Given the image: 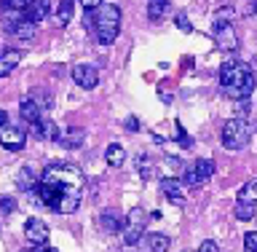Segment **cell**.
Listing matches in <instances>:
<instances>
[{
  "label": "cell",
  "mask_w": 257,
  "mask_h": 252,
  "mask_svg": "<svg viewBox=\"0 0 257 252\" xmlns=\"http://www.w3.org/2000/svg\"><path fill=\"white\" fill-rule=\"evenodd\" d=\"M220 83L233 100H249V94L254 92V72L246 62L228 59L220 67Z\"/></svg>",
  "instance_id": "1"
},
{
  "label": "cell",
  "mask_w": 257,
  "mask_h": 252,
  "mask_svg": "<svg viewBox=\"0 0 257 252\" xmlns=\"http://www.w3.org/2000/svg\"><path fill=\"white\" fill-rule=\"evenodd\" d=\"M91 22H94V35L102 46L115 43V38L120 32V8L115 3H102L91 14Z\"/></svg>",
  "instance_id": "2"
},
{
  "label": "cell",
  "mask_w": 257,
  "mask_h": 252,
  "mask_svg": "<svg viewBox=\"0 0 257 252\" xmlns=\"http://www.w3.org/2000/svg\"><path fill=\"white\" fill-rule=\"evenodd\" d=\"M43 180H51L56 185H64V188H80L83 175H80V169L72 166V164H48L46 172H43Z\"/></svg>",
  "instance_id": "3"
},
{
  "label": "cell",
  "mask_w": 257,
  "mask_h": 252,
  "mask_svg": "<svg viewBox=\"0 0 257 252\" xmlns=\"http://www.w3.org/2000/svg\"><path fill=\"white\" fill-rule=\"evenodd\" d=\"M249 142V126L244 118H230L222 126V148L228 150H241Z\"/></svg>",
  "instance_id": "4"
},
{
  "label": "cell",
  "mask_w": 257,
  "mask_h": 252,
  "mask_svg": "<svg viewBox=\"0 0 257 252\" xmlns=\"http://www.w3.org/2000/svg\"><path fill=\"white\" fill-rule=\"evenodd\" d=\"M145 225H148V212L142 207H134L128 209V217H126V225H123V241L126 247H134L145 239Z\"/></svg>",
  "instance_id": "5"
},
{
  "label": "cell",
  "mask_w": 257,
  "mask_h": 252,
  "mask_svg": "<svg viewBox=\"0 0 257 252\" xmlns=\"http://www.w3.org/2000/svg\"><path fill=\"white\" fill-rule=\"evenodd\" d=\"M212 35H214V43H217L220 51H236V48H238V38H236V27H233V22L214 19Z\"/></svg>",
  "instance_id": "6"
},
{
  "label": "cell",
  "mask_w": 257,
  "mask_h": 252,
  "mask_svg": "<svg viewBox=\"0 0 257 252\" xmlns=\"http://www.w3.org/2000/svg\"><path fill=\"white\" fill-rule=\"evenodd\" d=\"M48 236H51V231H48V225H46L43 220H38V217H30V220L24 223V239H27L30 244L46 247Z\"/></svg>",
  "instance_id": "7"
},
{
  "label": "cell",
  "mask_w": 257,
  "mask_h": 252,
  "mask_svg": "<svg viewBox=\"0 0 257 252\" xmlns=\"http://www.w3.org/2000/svg\"><path fill=\"white\" fill-rule=\"evenodd\" d=\"M24 142H27V134H24L19 126H11V124L0 126V145H3L6 150H22Z\"/></svg>",
  "instance_id": "8"
},
{
  "label": "cell",
  "mask_w": 257,
  "mask_h": 252,
  "mask_svg": "<svg viewBox=\"0 0 257 252\" xmlns=\"http://www.w3.org/2000/svg\"><path fill=\"white\" fill-rule=\"evenodd\" d=\"M161 191H164V196L172 201V204L182 207L185 201H188V193H185V183L177 180V177H164L161 180Z\"/></svg>",
  "instance_id": "9"
},
{
  "label": "cell",
  "mask_w": 257,
  "mask_h": 252,
  "mask_svg": "<svg viewBox=\"0 0 257 252\" xmlns=\"http://www.w3.org/2000/svg\"><path fill=\"white\" fill-rule=\"evenodd\" d=\"M72 80L86 89V92H91V89H96V83H99V72H96V67H91V64H75L72 67Z\"/></svg>",
  "instance_id": "10"
},
{
  "label": "cell",
  "mask_w": 257,
  "mask_h": 252,
  "mask_svg": "<svg viewBox=\"0 0 257 252\" xmlns=\"http://www.w3.org/2000/svg\"><path fill=\"white\" fill-rule=\"evenodd\" d=\"M19 116L27 121V124H40V121H43V108H40V105L32 100V97H24V100H19Z\"/></svg>",
  "instance_id": "11"
},
{
  "label": "cell",
  "mask_w": 257,
  "mask_h": 252,
  "mask_svg": "<svg viewBox=\"0 0 257 252\" xmlns=\"http://www.w3.org/2000/svg\"><path fill=\"white\" fill-rule=\"evenodd\" d=\"M78 207H80V188H70V191H64L59 196V201H56L54 209L59 215H72Z\"/></svg>",
  "instance_id": "12"
},
{
  "label": "cell",
  "mask_w": 257,
  "mask_h": 252,
  "mask_svg": "<svg viewBox=\"0 0 257 252\" xmlns=\"http://www.w3.org/2000/svg\"><path fill=\"white\" fill-rule=\"evenodd\" d=\"M19 62H22V51H19V48H0V78L11 75Z\"/></svg>",
  "instance_id": "13"
},
{
  "label": "cell",
  "mask_w": 257,
  "mask_h": 252,
  "mask_svg": "<svg viewBox=\"0 0 257 252\" xmlns=\"http://www.w3.org/2000/svg\"><path fill=\"white\" fill-rule=\"evenodd\" d=\"M123 225H126V220L120 217V212H115V209H104L99 215V228L104 233H118V231H123Z\"/></svg>",
  "instance_id": "14"
},
{
  "label": "cell",
  "mask_w": 257,
  "mask_h": 252,
  "mask_svg": "<svg viewBox=\"0 0 257 252\" xmlns=\"http://www.w3.org/2000/svg\"><path fill=\"white\" fill-rule=\"evenodd\" d=\"M140 244H142V252H166L172 247V239L166 233H145Z\"/></svg>",
  "instance_id": "15"
},
{
  "label": "cell",
  "mask_w": 257,
  "mask_h": 252,
  "mask_svg": "<svg viewBox=\"0 0 257 252\" xmlns=\"http://www.w3.org/2000/svg\"><path fill=\"white\" fill-rule=\"evenodd\" d=\"M35 137L38 140H46V142H59L62 132H59V126H56L54 121L43 118L40 124H35Z\"/></svg>",
  "instance_id": "16"
},
{
  "label": "cell",
  "mask_w": 257,
  "mask_h": 252,
  "mask_svg": "<svg viewBox=\"0 0 257 252\" xmlns=\"http://www.w3.org/2000/svg\"><path fill=\"white\" fill-rule=\"evenodd\" d=\"M83 142H86V132H83V129H67V132H62V137H59V145H62V148H67V150L83 148Z\"/></svg>",
  "instance_id": "17"
},
{
  "label": "cell",
  "mask_w": 257,
  "mask_h": 252,
  "mask_svg": "<svg viewBox=\"0 0 257 252\" xmlns=\"http://www.w3.org/2000/svg\"><path fill=\"white\" fill-rule=\"evenodd\" d=\"M48 14H51V3H48V0H35V3H32V8H30L24 16H27L32 24H40Z\"/></svg>",
  "instance_id": "18"
},
{
  "label": "cell",
  "mask_w": 257,
  "mask_h": 252,
  "mask_svg": "<svg viewBox=\"0 0 257 252\" xmlns=\"http://www.w3.org/2000/svg\"><path fill=\"white\" fill-rule=\"evenodd\" d=\"M104 161H107L110 166H123V161H126V150L120 148L118 142H112V145H107V150H104Z\"/></svg>",
  "instance_id": "19"
},
{
  "label": "cell",
  "mask_w": 257,
  "mask_h": 252,
  "mask_svg": "<svg viewBox=\"0 0 257 252\" xmlns=\"http://www.w3.org/2000/svg\"><path fill=\"white\" fill-rule=\"evenodd\" d=\"M72 11H75L72 0H59V3H56V11H54V19H56V24H70V19H72Z\"/></svg>",
  "instance_id": "20"
},
{
  "label": "cell",
  "mask_w": 257,
  "mask_h": 252,
  "mask_svg": "<svg viewBox=\"0 0 257 252\" xmlns=\"http://www.w3.org/2000/svg\"><path fill=\"white\" fill-rule=\"evenodd\" d=\"M238 201H244V204H257V177H252V180H246L241 185Z\"/></svg>",
  "instance_id": "21"
},
{
  "label": "cell",
  "mask_w": 257,
  "mask_h": 252,
  "mask_svg": "<svg viewBox=\"0 0 257 252\" xmlns=\"http://www.w3.org/2000/svg\"><path fill=\"white\" fill-rule=\"evenodd\" d=\"M38 177H35V172H32L30 166H24L22 172H19V177H16V185H19L22 191H35L38 188Z\"/></svg>",
  "instance_id": "22"
},
{
  "label": "cell",
  "mask_w": 257,
  "mask_h": 252,
  "mask_svg": "<svg viewBox=\"0 0 257 252\" xmlns=\"http://www.w3.org/2000/svg\"><path fill=\"white\" fill-rule=\"evenodd\" d=\"M169 14V0H148V16L153 22H161Z\"/></svg>",
  "instance_id": "23"
},
{
  "label": "cell",
  "mask_w": 257,
  "mask_h": 252,
  "mask_svg": "<svg viewBox=\"0 0 257 252\" xmlns=\"http://www.w3.org/2000/svg\"><path fill=\"white\" fill-rule=\"evenodd\" d=\"M193 169H196V175L206 183L209 177L214 175V161L212 158H198V161H193Z\"/></svg>",
  "instance_id": "24"
},
{
  "label": "cell",
  "mask_w": 257,
  "mask_h": 252,
  "mask_svg": "<svg viewBox=\"0 0 257 252\" xmlns=\"http://www.w3.org/2000/svg\"><path fill=\"white\" fill-rule=\"evenodd\" d=\"M233 212H236V220H252L254 217V204H244V201H236V209H233Z\"/></svg>",
  "instance_id": "25"
},
{
  "label": "cell",
  "mask_w": 257,
  "mask_h": 252,
  "mask_svg": "<svg viewBox=\"0 0 257 252\" xmlns=\"http://www.w3.org/2000/svg\"><path fill=\"white\" fill-rule=\"evenodd\" d=\"M137 166H140V175H142V180H150L153 175H156V164L153 161H148V156H140V161H137Z\"/></svg>",
  "instance_id": "26"
},
{
  "label": "cell",
  "mask_w": 257,
  "mask_h": 252,
  "mask_svg": "<svg viewBox=\"0 0 257 252\" xmlns=\"http://www.w3.org/2000/svg\"><path fill=\"white\" fill-rule=\"evenodd\" d=\"M35 24H32L30 19H24L22 24H19V27H16V35H19L22 40H30V38H35Z\"/></svg>",
  "instance_id": "27"
},
{
  "label": "cell",
  "mask_w": 257,
  "mask_h": 252,
  "mask_svg": "<svg viewBox=\"0 0 257 252\" xmlns=\"http://www.w3.org/2000/svg\"><path fill=\"white\" fill-rule=\"evenodd\" d=\"M182 183H185V188H196V185H201L204 180H201V177L196 175V169H193V166H188V169L182 172Z\"/></svg>",
  "instance_id": "28"
},
{
  "label": "cell",
  "mask_w": 257,
  "mask_h": 252,
  "mask_svg": "<svg viewBox=\"0 0 257 252\" xmlns=\"http://www.w3.org/2000/svg\"><path fill=\"white\" fill-rule=\"evenodd\" d=\"M30 97L40 105V108H43V113H46V110H51V105H54V97H51V94H40V89H35V92H32Z\"/></svg>",
  "instance_id": "29"
},
{
  "label": "cell",
  "mask_w": 257,
  "mask_h": 252,
  "mask_svg": "<svg viewBox=\"0 0 257 252\" xmlns=\"http://www.w3.org/2000/svg\"><path fill=\"white\" fill-rule=\"evenodd\" d=\"M32 3H35V0H8V6L16 8V11H22V14H27L32 8Z\"/></svg>",
  "instance_id": "30"
},
{
  "label": "cell",
  "mask_w": 257,
  "mask_h": 252,
  "mask_svg": "<svg viewBox=\"0 0 257 252\" xmlns=\"http://www.w3.org/2000/svg\"><path fill=\"white\" fill-rule=\"evenodd\" d=\"M244 249L246 252H257V231H249L244 236Z\"/></svg>",
  "instance_id": "31"
},
{
  "label": "cell",
  "mask_w": 257,
  "mask_h": 252,
  "mask_svg": "<svg viewBox=\"0 0 257 252\" xmlns=\"http://www.w3.org/2000/svg\"><path fill=\"white\" fill-rule=\"evenodd\" d=\"M14 209H16V201H14L11 196H3V199H0V212H3V215H11Z\"/></svg>",
  "instance_id": "32"
},
{
  "label": "cell",
  "mask_w": 257,
  "mask_h": 252,
  "mask_svg": "<svg viewBox=\"0 0 257 252\" xmlns=\"http://www.w3.org/2000/svg\"><path fill=\"white\" fill-rule=\"evenodd\" d=\"M102 3H104V0H80V6H83V11H86V14H94Z\"/></svg>",
  "instance_id": "33"
},
{
  "label": "cell",
  "mask_w": 257,
  "mask_h": 252,
  "mask_svg": "<svg viewBox=\"0 0 257 252\" xmlns=\"http://www.w3.org/2000/svg\"><path fill=\"white\" fill-rule=\"evenodd\" d=\"M198 252H220V247H217V241H212V239H206V241H201V247H198Z\"/></svg>",
  "instance_id": "34"
},
{
  "label": "cell",
  "mask_w": 257,
  "mask_h": 252,
  "mask_svg": "<svg viewBox=\"0 0 257 252\" xmlns=\"http://www.w3.org/2000/svg\"><path fill=\"white\" fill-rule=\"evenodd\" d=\"M177 27H180L182 32H190V22H188V16H185V14H177Z\"/></svg>",
  "instance_id": "35"
},
{
  "label": "cell",
  "mask_w": 257,
  "mask_h": 252,
  "mask_svg": "<svg viewBox=\"0 0 257 252\" xmlns=\"http://www.w3.org/2000/svg\"><path fill=\"white\" fill-rule=\"evenodd\" d=\"M126 129H132V132H137L140 129V124H137V118L132 116V118H126Z\"/></svg>",
  "instance_id": "36"
},
{
  "label": "cell",
  "mask_w": 257,
  "mask_h": 252,
  "mask_svg": "<svg viewBox=\"0 0 257 252\" xmlns=\"http://www.w3.org/2000/svg\"><path fill=\"white\" fill-rule=\"evenodd\" d=\"M6 121H8V116H6V110H0V126H6Z\"/></svg>",
  "instance_id": "37"
},
{
  "label": "cell",
  "mask_w": 257,
  "mask_h": 252,
  "mask_svg": "<svg viewBox=\"0 0 257 252\" xmlns=\"http://www.w3.org/2000/svg\"><path fill=\"white\" fill-rule=\"evenodd\" d=\"M35 252H56L54 247H35Z\"/></svg>",
  "instance_id": "38"
},
{
  "label": "cell",
  "mask_w": 257,
  "mask_h": 252,
  "mask_svg": "<svg viewBox=\"0 0 257 252\" xmlns=\"http://www.w3.org/2000/svg\"><path fill=\"white\" fill-rule=\"evenodd\" d=\"M24 252H35V249H24Z\"/></svg>",
  "instance_id": "39"
},
{
  "label": "cell",
  "mask_w": 257,
  "mask_h": 252,
  "mask_svg": "<svg viewBox=\"0 0 257 252\" xmlns=\"http://www.w3.org/2000/svg\"><path fill=\"white\" fill-rule=\"evenodd\" d=\"M185 252H193V249H185Z\"/></svg>",
  "instance_id": "40"
}]
</instances>
